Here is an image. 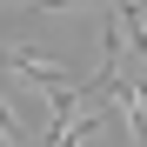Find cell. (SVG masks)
I'll list each match as a JSON object with an SVG mask.
<instances>
[{"mask_svg":"<svg viewBox=\"0 0 147 147\" xmlns=\"http://www.w3.org/2000/svg\"><path fill=\"white\" fill-rule=\"evenodd\" d=\"M0 60H7V67L20 74V80H34L40 94H54V87H80V80H74V67H60V60H47V54H34V47H7Z\"/></svg>","mask_w":147,"mask_h":147,"instance_id":"cell-1","label":"cell"},{"mask_svg":"<svg viewBox=\"0 0 147 147\" xmlns=\"http://www.w3.org/2000/svg\"><path fill=\"white\" fill-rule=\"evenodd\" d=\"M94 134H100V114H74L67 127H54V134H47V147H87Z\"/></svg>","mask_w":147,"mask_h":147,"instance_id":"cell-2","label":"cell"},{"mask_svg":"<svg viewBox=\"0 0 147 147\" xmlns=\"http://www.w3.org/2000/svg\"><path fill=\"white\" fill-rule=\"evenodd\" d=\"M0 147H20V127H13V114H7V100H0Z\"/></svg>","mask_w":147,"mask_h":147,"instance_id":"cell-3","label":"cell"}]
</instances>
